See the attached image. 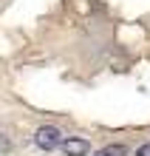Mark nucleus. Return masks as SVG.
I'll use <instances>...</instances> for the list:
<instances>
[{
    "mask_svg": "<svg viewBox=\"0 0 150 156\" xmlns=\"http://www.w3.org/2000/svg\"><path fill=\"white\" fill-rule=\"evenodd\" d=\"M96 156H127V148L125 145H108V148H102Z\"/></svg>",
    "mask_w": 150,
    "mask_h": 156,
    "instance_id": "obj_3",
    "label": "nucleus"
},
{
    "mask_svg": "<svg viewBox=\"0 0 150 156\" xmlns=\"http://www.w3.org/2000/svg\"><path fill=\"white\" fill-rule=\"evenodd\" d=\"M136 156H150V142H145V145H139V151H136Z\"/></svg>",
    "mask_w": 150,
    "mask_h": 156,
    "instance_id": "obj_5",
    "label": "nucleus"
},
{
    "mask_svg": "<svg viewBox=\"0 0 150 156\" xmlns=\"http://www.w3.org/2000/svg\"><path fill=\"white\" fill-rule=\"evenodd\" d=\"M9 151H12V139L6 133H0V153H9Z\"/></svg>",
    "mask_w": 150,
    "mask_h": 156,
    "instance_id": "obj_4",
    "label": "nucleus"
},
{
    "mask_svg": "<svg viewBox=\"0 0 150 156\" xmlns=\"http://www.w3.org/2000/svg\"><path fill=\"white\" fill-rule=\"evenodd\" d=\"M34 145L40 151H54V148H60L62 145V133H60V128H54V125H43V128H37V133H34Z\"/></svg>",
    "mask_w": 150,
    "mask_h": 156,
    "instance_id": "obj_1",
    "label": "nucleus"
},
{
    "mask_svg": "<svg viewBox=\"0 0 150 156\" xmlns=\"http://www.w3.org/2000/svg\"><path fill=\"white\" fill-rule=\"evenodd\" d=\"M60 148L65 156H85V153H91V142L82 139V136H68V139H62Z\"/></svg>",
    "mask_w": 150,
    "mask_h": 156,
    "instance_id": "obj_2",
    "label": "nucleus"
}]
</instances>
